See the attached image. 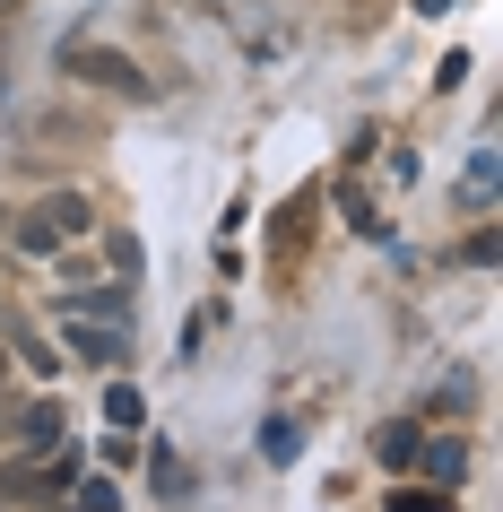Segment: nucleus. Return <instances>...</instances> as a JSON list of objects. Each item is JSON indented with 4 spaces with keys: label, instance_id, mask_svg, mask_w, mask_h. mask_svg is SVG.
Listing matches in <instances>:
<instances>
[{
    "label": "nucleus",
    "instance_id": "nucleus-1",
    "mask_svg": "<svg viewBox=\"0 0 503 512\" xmlns=\"http://www.w3.org/2000/svg\"><path fill=\"white\" fill-rule=\"evenodd\" d=\"M87 217H96V209H87L79 191H61V200H44V209H27V226H18V243H27V252H53V243H70V235H79Z\"/></svg>",
    "mask_w": 503,
    "mask_h": 512
},
{
    "label": "nucleus",
    "instance_id": "nucleus-2",
    "mask_svg": "<svg viewBox=\"0 0 503 512\" xmlns=\"http://www.w3.org/2000/svg\"><path fill=\"white\" fill-rule=\"evenodd\" d=\"M70 70H79V79H96V87H113V96H157V87H148V70H139L131 53H96V44H79V53H70Z\"/></svg>",
    "mask_w": 503,
    "mask_h": 512
},
{
    "label": "nucleus",
    "instance_id": "nucleus-3",
    "mask_svg": "<svg viewBox=\"0 0 503 512\" xmlns=\"http://www.w3.org/2000/svg\"><path fill=\"white\" fill-rule=\"evenodd\" d=\"M70 348H79L87 365H122V330H96V322H79V330H70Z\"/></svg>",
    "mask_w": 503,
    "mask_h": 512
},
{
    "label": "nucleus",
    "instance_id": "nucleus-4",
    "mask_svg": "<svg viewBox=\"0 0 503 512\" xmlns=\"http://www.w3.org/2000/svg\"><path fill=\"white\" fill-rule=\"evenodd\" d=\"M417 460H425V469H434V478H460V469H469V452H460V443H417Z\"/></svg>",
    "mask_w": 503,
    "mask_h": 512
},
{
    "label": "nucleus",
    "instance_id": "nucleus-5",
    "mask_svg": "<svg viewBox=\"0 0 503 512\" xmlns=\"http://www.w3.org/2000/svg\"><path fill=\"white\" fill-rule=\"evenodd\" d=\"M417 443H425L417 426H382V469H408V460H417Z\"/></svg>",
    "mask_w": 503,
    "mask_h": 512
},
{
    "label": "nucleus",
    "instance_id": "nucleus-6",
    "mask_svg": "<svg viewBox=\"0 0 503 512\" xmlns=\"http://www.w3.org/2000/svg\"><path fill=\"white\" fill-rule=\"evenodd\" d=\"M105 417H113V426H139V417H148V400H139L131 382H113V391H105Z\"/></svg>",
    "mask_w": 503,
    "mask_h": 512
},
{
    "label": "nucleus",
    "instance_id": "nucleus-7",
    "mask_svg": "<svg viewBox=\"0 0 503 512\" xmlns=\"http://www.w3.org/2000/svg\"><path fill=\"white\" fill-rule=\"evenodd\" d=\"M391 512H451V495H417L408 486V495H391Z\"/></svg>",
    "mask_w": 503,
    "mask_h": 512
},
{
    "label": "nucleus",
    "instance_id": "nucleus-8",
    "mask_svg": "<svg viewBox=\"0 0 503 512\" xmlns=\"http://www.w3.org/2000/svg\"><path fill=\"white\" fill-rule=\"evenodd\" d=\"M79 512H122V495L113 486H79Z\"/></svg>",
    "mask_w": 503,
    "mask_h": 512
},
{
    "label": "nucleus",
    "instance_id": "nucleus-9",
    "mask_svg": "<svg viewBox=\"0 0 503 512\" xmlns=\"http://www.w3.org/2000/svg\"><path fill=\"white\" fill-rule=\"evenodd\" d=\"M0 9H9V0H0Z\"/></svg>",
    "mask_w": 503,
    "mask_h": 512
}]
</instances>
